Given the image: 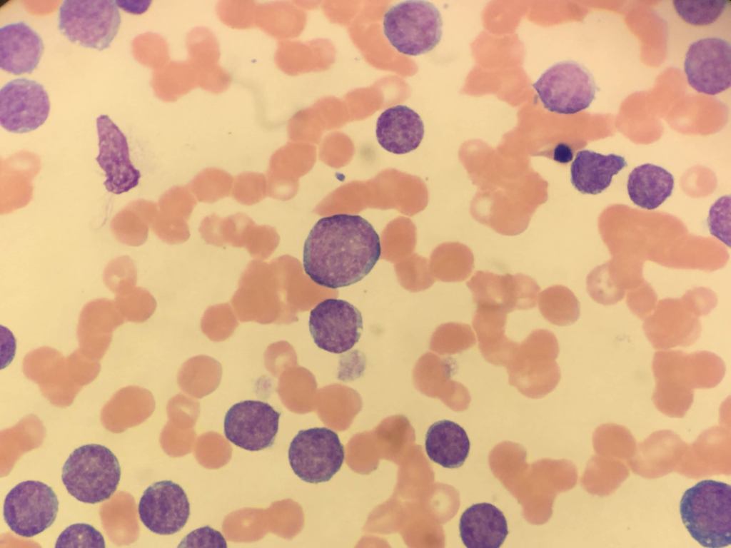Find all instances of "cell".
Here are the masks:
<instances>
[{
    "mask_svg": "<svg viewBox=\"0 0 731 548\" xmlns=\"http://www.w3.org/2000/svg\"><path fill=\"white\" fill-rule=\"evenodd\" d=\"M59 499L53 489L37 480L15 485L6 495L3 514L10 529L22 537H33L48 529L56 519Z\"/></svg>",
    "mask_w": 731,
    "mask_h": 548,
    "instance_id": "9",
    "label": "cell"
},
{
    "mask_svg": "<svg viewBox=\"0 0 731 548\" xmlns=\"http://www.w3.org/2000/svg\"><path fill=\"white\" fill-rule=\"evenodd\" d=\"M100 361L86 355L80 349L66 357L69 373L72 379L81 382L94 380L101 371Z\"/></svg>",
    "mask_w": 731,
    "mask_h": 548,
    "instance_id": "37",
    "label": "cell"
},
{
    "mask_svg": "<svg viewBox=\"0 0 731 548\" xmlns=\"http://www.w3.org/2000/svg\"><path fill=\"white\" fill-rule=\"evenodd\" d=\"M435 341V347L447 354L461 353L476 343L471 327L462 323H449L442 325Z\"/></svg>",
    "mask_w": 731,
    "mask_h": 548,
    "instance_id": "32",
    "label": "cell"
},
{
    "mask_svg": "<svg viewBox=\"0 0 731 548\" xmlns=\"http://www.w3.org/2000/svg\"><path fill=\"white\" fill-rule=\"evenodd\" d=\"M166 68L168 86L166 101H176L198 86L196 73L188 61L171 62Z\"/></svg>",
    "mask_w": 731,
    "mask_h": 548,
    "instance_id": "35",
    "label": "cell"
},
{
    "mask_svg": "<svg viewBox=\"0 0 731 548\" xmlns=\"http://www.w3.org/2000/svg\"><path fill=\"white\" fill-rule=\"evenodd\" d=\"M460 536L468 548H498L508 534L503 512L492 504H474L462 514Z\"/></svg>",
    "mask_w": 731,
    "mask_h": 548,
    "instance_id": "22",
    "label": "cell"
},
{
    "mask_svg": "<svg viewBox=\"0 0 731 548\" xmlns=\"http://www.w3.org/2000/svg\"><path fill=\"white\" fill-rule=\"evenodd\" d=\"M290 466L303 481H329L341 469L345 451L336 432L327 427L300 430L290 443Z\"/></svg>",
    "mask_w": 731,
    "mask_h": 548,
    "instance_id": "8",
    "label": "cell"
},
{
    "mask_svg": "<svg viewBox=\"0 0 731 548\" xmlns=\"http://www.w3.org/2000/svg\"><path fill=\"white\" fill-rule=\"evenodd\" d=\"M23 371L29 378L44 383L63 384L71 378L66 358L50 347H41L29 352L24 359Z\"/></svg>",
    "mask_w": 731,
    "mask_h": 548,
    "instance_id": "27",
    "label": "cell"
},
{
    "mask_svg": "<svg viewBox=\"0 0 731 548\" xmlns=\"http://www.w3.org/2000/svg\"><path fill=\"white\" fill-rule=\"evenodd\" d=\"M186 46L198 86L213 93L226 90L231 78L218 65L220 50L213 34L207 28L196 27L188 34Z\"/></svg>",
    "mask_w": 731,
    "mask_h": 548,
    "instance_id": "21",
    "label": "cell"
},
{
    "mask_svg": "<svg viewBox=\"0 0 731 548\" xmlns=\"http://www.w3.org/2000/svg\"><path fill=\"white\" fill-rule=\"evenodd\" d=\"M106 547L101 533L86 523L68 526L59 535L55 547Z\"/></svg>",
    "mask_w": 731,
    "mask_h": 548,
    "instance_id": "33",
    "label": "cell"
},
{
    "mask_svg": "<svg viewBox=\"0 0 731 548\" xmlns=\"http://www.w3.org/2000/svg\"><path fill=\"white\" fill-rule=\"evenodd\" d=\"M684 368L691 387L710 388L716 386L725 373V364L717 355L708 351L686 353Z\"/></svg>",
    "mask_w": 731,
    "mask_h": 548,
    "instance_id": "29",
    "label": "cell"
},
{
    "mask_svg": "<svg viewBox=\"0 0 731 548\" xmlns=\"http://www.w3.org/2000/svg\"><path fill=\"white\" fill-rule=\"evenodd\" d=\"M572 148L565 143L558 144L554 149L553 159L561 163H567L573 159Z\"/></svg>",
    "mask_w": 731,
    "mask_h": 548,
    "instance_id": "42",
    "label": "cell"
},
{
    "mask_svg": "<svg viewBox=\"0 0 731 548\" xmlns=\"http://www.w3.org/2000/svg\"><path fill=\"white\" fill-rule=\"evenodd\" d=\"M730 196L718 198L710 207L707 225L711 235L730 247Z\"/></svg>",
    "mask_w": 731,
    "mask_h": 548,
    "instance_id": "36",
    "label": "cell"
},
{
    "mask_svg": "<svg viewBox=\"0 0 731 548\" xmlns=\"http://www.w3.org/2000/svg\"><path fill=\"white\" fill-rule=\"evenodd\" d=\"M383 33L400 53L418 56L433 50L443 34L440 11L431 2L408 0L392 6L384 14Z\"/></svg>",
    "mask_w": 731,
    "mask_h": 548,
    "instance_id": "4",
    "label": "cell"
},
{
    "mask_svg": "<svg viewBox=\"0 0 731 548\" xmlns=\"http://www.w3.org/2000/svg\"><path fill=\"white\" fill-rule=\"evenodd\" d=\"M558 354V342L552 332L545 329L532 331L518 343L505 366L510 384L529 395L550 391L560 379L556 362Z\"/></svg>",
    "mask_w": 731,
    "mask_h": 548,
    "instance_id": "5",
    "label": "cell"
},
{
    "mask_svg": "<svg viewBox=\"0 0 731 548\" xmlns=\"http://www.w3.org/2000/svg\"><path fill=\"white\" fill-rule=\"evenodd\" d=\"M256 7L253 1H223L218 3L217 13L226 25L236 29H248L256 25Z\"/></svg>",
    "mask_w": 731,
    "mask_h": 548,
    "instance_id": "34",
    "label": "cell"
},
{
    "mask_svg": "<svg viewBox=\"0 0 731 548\" xmlns=\"http://www.w3.org/2000/svg\"><path fill=\"white\" fill-rule=\"evenodd\" d=\"M508 313L492 306H476L473 327L483 358L495 366L505 367L518 343L505 335Z\"/></svg>",
    "mask_w": 731,
    "mask_h": 548,
    "instance_id": "23",
    "label": "cell"
},
{
    "mask_svg": "<svg viewBox=\"0 0 731 548\" xmlns=\"http://www.w3.org/2000/svg\"><path fill=\"white\" fill-rule=\"evenodd\" d=\"M116 3L119 7L122 8L127 12L133 14H141L143 13L148 7L151 1H137L136 4H133V1H116Z\"/></svg>",
    "mask_w": 731,
    "mask_h": 548,
    "instance_id": "41",
    "label": "cell"
},
{
    "mask_svg": "<svg viewBox=\"0 0 731 548\" xmlns=\"http://www.w3.org/2000/svg\"><path fill=\"white\" fill-rule=\"evenodd\" d=\"M280 416L279 412L263 401L237 402L225 415L224 435L233 445L248 451L268 448L277 435Z\"/></svg>",
    "mask_w": 731,
    "mask_h": 548,
    "instance_id": "13",
    "label": "cell"
},
{
    "mask_svg": "<svg viewBox=\"0 0 731 548\" xmlns=\"http://www.w3.org/2000/svg\"><path fill=\"white\" fill-rule=\"evenodd\" d=\"M674 177L657 165L645 163L635 167L629 174L627 190L636 206L647 210L659 207L671 196Z\"/></svg>",
    "mask_w": 731,
    "mask_h": 548,
    "instance_id": "26",
    "label": "cell"
},
{
    "mask_svg": "<svg viewBox=\"0 0 731 548\" xmlns=\"http://www.w3.org/2000/svg\"><path fill=\"white\" fill-rule=\"evenodd\" d=\"M476 306H492L508 313L535 308L540 288L530 277L478 271L467 283Z\"/></svg>",
    "mask_w": 731,
    "mask_h": 548,
    "instance_id": "15",
    "label": "cell"
},
{
    "mask_svg": "<svg viewBox=\"0 0 731 548\" xmlns=\"http://www.w3.org/2000/svg\"><path fill=\"white\" fill-rule=\"evenodd\" d=\"M538 303L543 318L555 325H572L580 316L578 300L571 290L562 285H553L542 291Z\"/></svg>",
    "mask_w": 731,
    "mask_h": 548,
    "instance_id": "28",
    "label": "cell"
},
{
    "mask_svg": "<svg viewBox=\"0 0 731 548\" xmlns=\"http://www.w3.org/2000/svg\"><path fill=\"white\" fill-rule=\"evenodd\" d=\"M470 443L465 430L447 420L438 421L427 430L425 449L428 457L445 468L461 467L470 452Z\"/></svg>",
    "mask_w": 731,
    "mask_h": 548,
    "instance_id": "25",
    "label": "cell"
},
{
    "mask_svg": "<svg viewBox=\"0 0 731 548\" xmlns=\"http://www.w3.org/2000/svg\"><path fill=\"white\" fill-rule=\"evenodd\" d=\"M700 317L683 298L660 300L652 313L644 319L642 329L652 347L669 350L688 347L702 332Z\"/></svg>",
    "mask_w": 731,
    "mask_h": 548,
    "instance_id": "14",
    "label": "cell"
},
{
    "mask_svg": "<svg viewBox=\"0 0 731 548\" xmlns=\"http://www.w3.org/2000/svg\"><path fill=\"white\" fill-rule=\"evenodd\" d=\"M730 1H672V7L677 16L688 25L705 27L716 23L730 10Z\"/></svg>",
    "mask_w": 731,
    "mask_h": 548,
    "instance_id": "30",
    "label": "cell"
},
{
    "mask_svg": "<svg viewBox=\"0 0 731 548\" xmlns=\"http://www.w3.org/2000/svg\"><path fill=\"white\" fill-rule=\"evenodd\" d=\"M124 322L115 303L97 299L82 309L77 325L79 349L90 358L100 361L107 352L113 332Z\"/></svg>",
    "mask_w": 731,
    "mask_h": 548,
    "instance_id": "18",
    "label": "cell"
},
{
    "mask_svg": "<svg viewBox=\"0 0 731 548\" xmlns=\"http://www.w3.org/2000/svg\"><path fill=\"white\" fill-rule=\"evenodd\" d=\"M308 328L320 349L341 354L358 342L363 331V318L359 310L349 302L327 298L311 310Z\"/></svg>",
    "mask_w": 731,
    "mask_h": 548,
    "instance_id": "10",
    "label": "cell"
},
{
    "mask_svg": "<svg viewBox=\"0 0 731 548\" xmlns=\"http://www.w3.org/2000/svg\"><path fill=\"white\" fill-rule=\"evenodd\" d=\"M96 123L99 150L96 161L105 172L104 186L116 195L127 193L138 185L141 178L130 159L127 138L109 116L100 115Z\"/></svg>",
    "mask_w": 731,
    "mask_h": 548,
    "instance_id": "16",
    "label": "cell"
},
{
    "mask_svg": "<svg viewBox=\"0 0 731 548\" xmlns=\"http://www.w3.org/2000/svg\"><path fill=\"white\" fill-rule=\"evenodd\" d=\"M381 255L380 238L358 215L320 218L304 243L303 266L318 285L336 289L355 284L372 270Z\"/></svg>",
    "mask_w": 731,
    "mask_h": 548,
    "instance_id": "1",
    "label": "cell"
},
{
    "mask_svg": "<svg viewBox=\"0 0 731 548\" xmlns=\"http://www.w3.org/2000/svg\"><path fill=\"white\" fill-rule=\"evenodd\" d=\"M680 513L687 532L702 547L721 548L731 544L730 484L700 481L684 492Z\"/></svg>",
    "mask_w": 731,
    "mask_h": 548,
    "instance_id": "2",
    "label": "cell"
},
{
    "mask_svg": "<svg viewBox=\"0 0 731 548\" xmlns=\"http://www.w3.org/2000/svg\"><path fill=\"white\" fill-rule=\"evenodd\" d=\"M533 86L544 108L559 114H574L586 109L599 89L588 68L571 60L549 67Z\"/></svg>",
    "mask_w": 731,
    "mask_h": 548,
    "instance_id": "7",
    "label": "cell"
},
{
    "mask_svg": "<svg viewBox=\"0 0 731 548\" xmlns=\"http://www.w3.org/2000/svg\"><path fill=\"white\" fill-rule=\"evenodd\" d=\"M44 49L40 35L23 21L0 28V68L8 73H31Z\"/></svg>",
    "mask_w": 731,
    "mask_h": 548,
    "instance_id": "19",
    "label": "cell"
},
{
    "mask_svg": "<svg viewBox=\"0 0 731 548\" xmlns=\"http://www.w3.org/2000/svg\"><path fill=\"white\" fill-rule=\"evenodd\" d=\"M683 298L699 317L708 315L717 304L716 295L709 290L690 291Z\"/></svg>",
    "mask_w": 731,
    "mask_h": 548,
    "instance_id": "40",
    "label": "cell"
},
{
    "mask_svg": "<svg viewBox=\"0 0 731 548\" xmlns=\"http://www.w3.org/2000/svg\"><path fill=\"white\" fill-rule=\"evenodd\" d=\"M627 166L624 157L581 150L570 166L571 183L583 194L595 195L610 186L613 176Z\"/></svg>",
    "mask_w": 731,
    "mask_h": 548,
    "instance_id": "24",
    "label": "cell"
},
{
    "mask_svg": "<svg viewBox=\"0 0 731 548\" xmlns=\"http://www.w3.org/2000/svg\"><path fill=\"white\" fill-rule=\"evenodd\" d=\"M226 547L227 544L219 532L206 526L190 532L181 541L178 547Z\"/></svg>",
    "mask_w": 731,
    "mask_h": 548,
    "instance_id": "38",
    "label": "cell"
},
{
    "mask_svg": "<svg viewBox=\"0 0 731 548\" xmlns=\"http://www.w3.org/2000/svg\"><path fill=\"white\" fill-rule=\"evenodd\" d=\"M424 133L420 116L404 105L386 108L376 121L375 136L378 143L385 151L397 155L415 150Z\"/></svg>",
    "mask_w": 731,
    "mask_h": 548,
    "instance_id": "20",
    "label": "cell"
},
{
    "mask_svg": "<svg viewBox=\"0 0 731 548\" xmlns=\"http://www.w3.org/2000/svg\"><path fill=\"white\" fill-rule=\"evenodd\" d=\"M49 111L48 93L36 81L18 78L0 89V124L9 132L36 130L46 121Z\"/></svg>",
    "mask_w": 731,
    "mask_h": 548,
    "instance_id": "12",
    "label": "cell"
},
{
    "mask_svg": "<svg viewBox=\"0 0 731 548\" xmlns=\"http://www.w3.org/2000/svg\"><path fill=\"white\" fill-rule=\"evenodd\" d=\"M683 68L696 91L715 96L731 85V44L718 36H706L690 44Z\"/></svg>",
    "mask_w": 731,
    "mask_h": 548,
    "instance_id": "11",
    "label": "cell"
},
{
    "mask_svg": "<svg viewBox=\"0 0 731 548\" xmlns=\"http://www.w3.org/2000/svg\"><path fill=\"white\" fill-rule=\"evenodd\" d=\"M121 467L108 447L88 444L76 448L66 460L61 480L78 501L96 504L109 499L121 479Z\"/></svg>",
    "mask_w": 731,
    "mask_h": 548,
    "instance_id": "3",
    "label": "cell"
},
{
    "mask_svg": "<svg viewBox=\"0 0 731 548\" xmlns=\"http://www.w3.org/2000/svg\"><path fill=\"white\" fill-rule=\"evenodd\" d=\"M626 304L635 315L644 320L655 308L657 295L650 289L631 292L627 295Z\"/></svg>",
    "mask_w": 731,
    "mask_h": 548,
    "instance_id": "39",
    "label": "cell"
},
{
    "mask_svg": "<svg viewBox=\"0 0 731 548\" xmlns=\"http://www.w3.org/2000/svg\"><path fill=\"white\" fill-rule=\"evenodd\" d=\"M114 303L124 320L132 323L144 322L155 309L153 298L139 288H127L119 292Z\"/></svg>",
    "mask_w": 731,
    "mask_h": 548,
    "instance_id": "31",
    "label": "cell"
},
{
    "mask_svg": "<svg viewBox=\"0 0 731 548\" xmlns=\"http://www.w3.org/2000/svg\"><path fill=\"white\" fill-rule=\"evenodd\" d=\"M140 520L151 532L170 535L180 531L190 516V504L183 488L171 480L153 483L140 498Z\"/></svg>",
    "mask_w": 731,
    "mask_h": 548,
    "instance_id": "17",
    "label": "cell"
},
{
    "mask_svg": "<svg viewBox=\"0 0 731 548\" xmlns=\"http://www.w3.org/2000/svg\"><path fill=\"white\" fill-rule=\"evenodd\" d=\"M120 25L119 6L113 0H64L59 10L62 34L84 47L108 48Z\"/></svg>",
    "mask_w": 731,
    "mask_h": 548,
    "instance_id": "6",
    "label": "cell"
}]
</instances>
